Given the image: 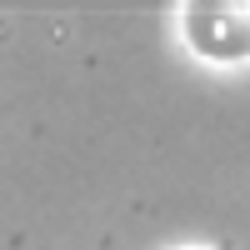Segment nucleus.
<instances>
[{
	"label": "nucleus",
	"instance_id": "nucleus-1",
	"mask_svg": "<svg viewBox=\"0 0 250 250\" xmlns=\"http://www.w3.org/2000/svg\"><path fill=\"white\" fill-rule=\"evenodd\" d=\"M180 40L190 55L210 65H245L250 60V5L235 0H190L180 5Z\"/></svg>",
	"mask_w": 250,
	"mask_h": 250
},
{
	"label": "nucleus",
	"instance_id": "nucleus-2",
	"mask_svg": "<svg viewBox=\"0 0 250 250\" xmlns=\"http://www.w3.org/2000/svg\"><path fill=\"white\" fill-rule=\"evenodd\" d=\"M180 250H205V245H180Z\"/></svg>",
	"mask_w": 250,
	"mask_h": 250
}]
</instances>
